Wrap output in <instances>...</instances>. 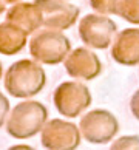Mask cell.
<instances>
[{
    "instance_id": "obj_1",
    "label": "cell",
    "mask_w": 139,
    "mask_h": 150,
    "mask_svg": "<svg viewBox=\"0 0 139 150\" xmlns=\"http://www.w3.org/2000/svg\"><path fill=\"white\" fill-rule=\"evenodd\" d=\"M45 70L32 59L17 60L5 73V90L17 99H30L36 96L45 88Z\"/></svg>"
},
{
    "instance_id": "obj_2",
    "label": "cell",
    "mask_w": 139,
    "mask_h": 150,
    "mask_svg": "<svg viewBox=\"0 0 139 150\" xmlns=\"http://www.w3.org/2000/svg\"><path fill=\"white\" fill-rule=\"evenodd\" d=\"M48 121V110L39 101H23L9 112L6 132L16 139H28L40 133Z\"/></svg>"
},
{
    "instance_id": "obj_3",
    "label": "cell",
    "mask_w": 139,
    "mask_h": 150,
    "mask_svg": "<svg viewBox=\"0 0 139 150\" xmlns=\"http://www.w3.org/2000/svg\"><path fill=\"white\" fill-rule=\"evenodd\" d=\"M71 51V42L62 31L39 30L30 40V54L32 60L43 65L62 64Z\"/></svg>"
},
{
    "instance_id": "obj_4",
    "label": "cell",
    "mask_w": 139,
    "mask_h": 150,
    "mask_svg": "<svg viewBox=\"0 0 139 150\" xmlns=\"http://www.w3.org/2000/svg\"><path fill=\"white\" fill-rule=\"evenodd\" d=\"M53 102L59 115L65 118H76L91 104V93L82 82H62L54 90Z\"/></svg>"
},
{
    "instance_id": "obj_5",
    "label": "cell",
    "mask_w": 139,
    "mask_h": 150,
    "mask_svg": "<svg viewBox=\"0 0 139 150\" xmlns=\"http://www.w3.org/2000/svg\"><path fill=\"white\" fill-rule=\"evenodd\" d=\"M42 14V26L47 30L65 31L79 19L80 9L68 0H34Z\"/></svg>"
},
{
    "instance_id": "obj_6",
    "label": "cell",
    "mask_w": 139,
    "mask_h": 150,
    "mask_svg": "<svg viewBox=\"0 0 139 150\" xmlns=\"http://www.w3.org/2000/svg\"><path fill=\"white\" fill-rule=\"evenodd\" d=\"M40 142L47 150H76L80 144V130L70 121L49 119L40 132Z\"/></svg>"
},
{
    "instance_id": "obj_7",
    "label": "cell",
    "mask_w": 139,
    "mask_h": 150,
    "mask_svg": "<svg viewBox=\"0 0 139 150\" xmlns=\"http://www.w3.org/2000/svg\"><path fill=\"white\" fill-rule=\"evenodd\" d=\"M116 23L107 16L87 14L79 22V36L82 42L90 48L105 50L110 47L116 34Z\"/></svg>"
},
{
    "instance_id": "obj_8",
    "label": "cell",
    "mask_w": 139,
    "mask_h": 150,
    "mask_svg": "<svg viewBox=\"0 0 139 150\" xmlns=\"http://www.w3.org/2000/svg\"><path fill=\"white\" fill-rule=\"evenodd\" d=\"M119 125L113 115L107 110H93L80 119L79 130L88 142L104 144L116 135Z\"/></svg>"
},
{
    "instance_id": "obj_9",
    "label": "cell",
    "mask_w": 139,
    "mask_h": 150,
    "mask_svg": "<svg viewBox=\"0 0 139 150\" xmlns=\"http://www.w3.org/2000/svg\"><path fill=\"white\" fill-rule=\"evenodd\" d=\"M65 70L71 77L82 81H91L101 74L102 65L99 57L87 48H76L64 60Z\"/></svg>"
},
{
    "instance_id": "obj_10",
    "label": "cell",
    "mask_w": 139,
    "mask_h": 150,
    "mask_svg": "<svg viewBox=\"0 0 139 150\" xmlns=\"http://www.w3.org/2000/svg\"><path fill=\"white\" fill-rule=\"evenodd\" d=\"M111 56L118 64L136 65L139 62V30L127 28L121 31L113 43Z\"/></svg>"
},
{
    "instance_id": "obj_11",
    "label": "cell",
    "mask_w": 139,
    "mask_h": 150,
    "mask_svg": "<svg viewBox=\"0 0 139 150\" xmlns=\"http://www.w3.org/2000/svg\"><path fill=\"white\" fill-rule=\"evenodd\" d=\"M6 20L23 30L26 34H34L42 28V14L34 2H19L11 5V8L6 11Z\"/></svg>"
},
{
    "instance_id": "obj_12",
    "label": "cell",
    "mask_w": 139,
    "mask_h": 150,
    "mask_svg": "<svg viewBox=\"0 0 139 150\" xmlns=\"http://www.w3.org/2000/svg\"><path fill=\"white\" fill-rule=\"evenodd\" d=\"M28 43V34L11 22L0 23V54L14 56L19 54Z\"/></svg>"
},
{
    "instance_id": "obj_13",
    "label": "cell",
    "mask_w": 139,
    "mask_h": 150,
    "mask_svg": "<svg viewBox=\"0 0 139 150\" xmlns=\"http://www.w3.org/2000/svg\"><path fill=\"white\" fill-rule=\"evenodd\" d=\"M116 14L130 23L139 25V0H119Z\"/></svg>"
},
{
    "instance_id": "obj_14",
    "label": "cell",
    "mask_w": 139,
    "mask_h": 150,
    "mask_svg": "<svg viewBox=\"0 0 139 150\" xmlns=\"http://www.w3.org/2000/svg\"><path fill=\"white\" fill-rule=\"evenodd\" d=\"M119 0H90V6L96 11V14L101 16H110L116 14Z\"/></svg>"
},
{
    "instance_id": "obj_15",
    "label": "cell",
    "mask_w": 139,
    "mask_h": 150,
    "mask_svg": "<svg viewBox=\"0 0 139 150\" xmlns=\"http://www.w3.org/2000/svg\"><path fill=\"white\" fill-rule=\"evenodd\" d=\"M111 150H139V136H124L118 139Z\"/></svg>"
},
{
    "instance_id": "obj_16",
    "label": "cell",
    "mask_w": 139,
    "mask_h": 150,
    "mask_svg": "<svg viewBox=\"0 0 139 150\" xmlns=\"http://www.w3.org/2000/svg\"><path fill=\"white\" fill-rule=\"evenodd\" d=\"M11 112V105H9V99L0 91V129L3 127V124H6L8 115Z\"/></svg>"
},
{
    "instance_id": "obj_17",
    "label": "cell",
    "mask_w": 139,
    "mask_h": 150,
    "mask_svg": "<svg viewBox=\"0 0 139 150\" xmlns=\"http://www.w3.org/2000/svg\"><path fill=\"white\" fill-rule=\"evenodd\" d=\"M130 105H131V112H133V115H135V118L139 119V90L133 94Z\"/></svg>"
},
{
    "instance_id": "obj_18",
    "label": "cell",
    "mask_w": 139,
    "mask_h": 150,
    "mask_svg": "<svg viewBox=\"0 0 139 150\" xmlns=\"http://www.w3.org/2000/svg\"><path fill=\"white\" fill-rule=\"evenodd\" d=\"M8 150H34L31 146H26V144H16V146L9 147Z\"/></svg>"
},
{
    "instance_id": "obj_19",
    "label": "cell",
    "mask_w": 139,
    "mask_h": 150,
    "mask_svg": "<svg viewBox=\"0 0 139 150\" xmlns=\"http://www.w3.org/2000/svg\"><path fill=\"white\" fill-rule=\"evenodd\" d=\"M2 2H3L5 5H16V3L22 2V0H2Z\"/></svg>"
},
{
    "instance_id": "obj_20",
    "label": "cell",
    "mask_w": 139,
    "mask_h": 150,
    "mask_svg": "<svg viewBox=\"0 0 139 150\" xmlns=\"http://www.w3.org/2000/svg\"><path fill=\"white\" fill-rule=\"evenodd\" d=\"M5 11H6V5H5V3L2 2V0H0V16H2V14L5 13Z\"/></svg>"
},
{
    "instance_id": "obj_21",
    "label": "cell",
    "mask_w": 139,
    "mask_h": 150,
    "mask_svg": "<svg viewBox=\"0 0 139 150\" xmlns=\"http://www.w3.org/2000/svg\"><path fill=\"white\" fill-rule=\"evenodd\" d=\"M2 76H3V67H2V62H0V79H2Z\"/></svg>"
}]
</instances>
